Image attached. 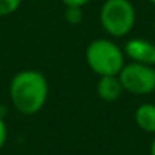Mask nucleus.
Listing matches in <instances>:
<instances>
[{
	"instance_id": "nucleus-7",
	"label": "nucleus",
	"mask_w": 155,
	"mask_h": 155,
	"mask_svg": "<svg viewBox=\"0 0 155 155\" xmlns=\"http://www.w3.org/2000/svg\"><path fill=\"white\" fill-rule=\"evenodd\" d=\"M134 122L143 132L155 134V104H140L134 111Z\"/></svg>"
},
{
	"instance_id": "nucleus-5",
	"label": "nucleus",
	"mask_w": 155,
	"mask_h": 155,
	"mask_svg": "<svg viewBox=\"0 0 155 155\" xmlns=\"http://www.w3.org/2000/svg\"><path fill=\"white\" fill-rule=\"evenodd\" d=\"M125 56L132 62L155 67V43L144 38H129L123 46Z\"/></svg>"
},
{
	"instance_id": "nucleus-14",
	"label": "nucleus",
	"mask_w": 155,
	"mask_h": 155,
	"mask_svg": "<svg viewBox=\"0 0 155 155\" xmlns=\"http://www.w3.org/2000/svg\"><path fill=\"white\" fill-rule=\"evenodd\" d=\"M153 31H155V15H153Z\"/></svg>"
},
{
	"instance_id": "nucleus-8",
	"label": "nucleus",
	"mask_w": 155,
	"mask_h": 155,
	"mask_svg": "<svg viewBox=\"0 0 155 155\" xmlns=\"http://www.w3.org/2000/svg\"><path fill=\"white\" fill-rule=\"evenodd\" d=\"M64 18L68 25L78 26L84 20V11H82V8H78V6H65Z\"/></svg>"
},
{
	"instance_id": "nucleus-13",
	"label": "nucleus",
	"mask_w": 155,
	"mask_h": 155,
	"mask_svg": "<svg viewBox=\"0 0 155 155\" xmlns=\"http://www.w3.org/2000/svg\"><path fill=\"white\" fill-rule=\"evenodd\" d=\"M149 3H152V5H155V0H147Z\"/></svg>"
},
{
	"instance_id": "nucleus-12",
	"label": "nucleus",
	"mask_w": 155,
	"mask_h": 155,
	"mask_svg": "<svg viewBox=\"0 0 155 155\" xmlns=\"http://www.w3.org/2000/svg\"><path fill=\"white\" fill-rule=\"evenodd\" d=\"M149 155H155V134H153V138H152L150 146H149Z\"/></svg>"
},
{
	"instance_id": "nucleus-10",
	"label": "nucleus",
	"mask_w": 155,
	"mask_h": 155,
	"mask_svg": "<svg viewBox=\"0 0 155 155\" xmlns=\"http://www.w3.org/2000/svg\"><path fill=\"white\" fill-rule=\"evenodd\" d=\"M6 140H8V125H6L5 119L0 116V150L6 144Z\"/></svg>"
},
{
	"instance_id": "nucleus-2",
	"label": "nucleus",
	"mask_w": 155,
	"mask_h": 155,
	"mask_svg": "<svg viewBox=\"0 0 155 155\" xmlns=\"http://www.w3.org/2000/svg\"><path fill=\"white\" fill-rule=\"evenodd\" d=\"M85 62L97 76L119 74L126 64L123 47L111 38H94L85 47Z\"/></svg>"
},
{
	"instance_id": "nucleus-6",
	"label": "nucleus",
	"mask_w": 155,
	"mask_h": 155,
	"mask_svg": "<svg viewBox=\"0 0 155 155\" xmlns=\"http://www.w3.org/2000/svg\"><path fill=\"white\" fill-rule=\"evenodd\" d=\"M96 93L97 97L104 102H116L122 97L125 93L122 82L119 79V74H110V76H99L96 84Z\"/></svg>"
},
{
	"instance_id": "nucleus-1",
	"label": "nucleus",
	"mask_w": 155,
	"mask_h": 155,
	"mask_svg": "<svg viewBox=\"0 0 155 155\" xmlns=\"http://www.w3.org/2000/svg\"><path fill=\"white\" fill-rule=\"evenodd\" d=\"M8 93L15 111L23 116H34L44 108L49 99L47 78L35 68L20 70L11 78Z\"/></svg>"
},
{
	"instance_id": "nucleus-9",
	"label": "nucleus",
	"mask_w": 155,
	"mask_h": 155,
	"mask_svg": "<svg viewBox=\"0 0 155 155\" xmlns=\"http://www.w3.org/2000/svg\"><path fill=\"white\" fill-rule=\"evenodd\" d=\"M23 0H0V17H8L14 14Z\"/></svg>"
},
{
	"instance_id": "nucleus-15",
	"label": "nucleus",
	"mask_w": 155,
	"mask_h": 155,
	"mask_svg": "<svg viewBox=\"0 0 155 155\" xmlns=\"http://www.w3.org/2000/svg\"><path fill=\"white\" fill-rule=\"evenodd\" d=\"M0 71H2V61H0Z\"/></svg>"
},
{
	"instance_id": "nucleus-11",
	"label": "nucleus",
	"mask_w": 155,
	"mask_h": 155,
	"mask_svg": "<svg viewBox=\"0 0 155 155\" xmlns=\"http://www.w3.org/2000/svg\"><path fill=\"white\" fill-rule=\"evenodd\" d=\"M64 3V6H78V8H84L85 5H88L91 0H61Z\"/></svg>"
},
{
	"instance_id": "nucleus-4",
	"label": "nucleus",
	"mask_w": 155,
	"mask_h": 155,
	"mask_svg": "<svg viewBox=\"0 0 155 155\" xmlns=\"http://www.w3.org/2000/svg\"><path fill=\"white\" fill-rule=\"evenodd\" d=\"M119 79L126 93L147 96L155 91V67L140 62H126L119 73Z\"/></svg>"
},
{
	"instance_id": "nucleus-3",
	"label": "nucleus",
	"mask_w": 155,
	"mask_h": 155,
	"mask_svg": "<svg viewBox=\"0 0 155 155\" xmlns=\"http://www.w3.org/2000/svg\"><path fill=\"white\" fill-rule=\"evenodd\" d=\"M101 26L111 38L129 35L137 21V11L131 0H105L99 12Z\"/></svg>"
}]
</instances>
